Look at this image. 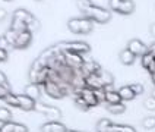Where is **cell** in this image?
Here are the masks:
<instances>
[{
	"mask_svg": "<svg viewBox=\"0 0 155 132\" xmlns=\"http://www.w3.org/2000/svg\"><path fill=\"white\" fill-rule=\"evenodd\" d=\"M78 6L81 9V12L84 13V18H88L92 22L98 24H107L111 19V12L108 9H104L101 6H97L94 3H91L89 0H79Z\"/></svg>",
	"mask_w": 155,
	"mask_h": 132,
	"instance_id": "6da1fadb",
	"label": "cell"
},
{
	"mask_svg": "<svg viewBox=\"0 0 155 132\" xmlns=\"http://www.w3.org/2000/svg\"><path fill=\"white\" fill-rule=\"evenodd\" d=\"M92 21L88 18H72L68 22V28L73 34H89L92 31Z\"/></svg>",
	"mask_w": 155,
	"mask_h": 132,
	"instance_id": "7a4b0ae2",
	"label": "cell"
},
{
	"mask_svg": "<svg viewBox=\"0 0 155 132\" xmlns=\"http://www.w3.org/2000/svg\"><path fill=\"white\" fill-rule=\"evenodd\" d=\"M56 46L60 52L76 53V54H82V56L89 53V50H91L89 44L84 43V41H66V43H59Z\"/></svg>",
	"mask_w": 155,
	"mask_h": 132,
	"instance_id": "3957f363",
	"label": "cell"
},
{
	"mask_svg": "<svg viewBox=\"0 0 155 132\" xmlns=\"http://www.w3.org/2000/svg\"><path fill=\"white\" fill-rule=\"evenodd\" d=\"M35 110L40 112V113H43L44 116H45L47 119H50V120H59L61 117L60 109H57V107H54V106H48V104H45V103H41V101H37Z\"/></svg>",
	"mask_w": 155,
	"mask_h": 132,
	"instance_id": "277c9868",
	"label": "cell"
},
{
	"mask_svg": "<svg viewBox=\"0 0 155 132\" xmlns=\"http://www.w3.org/2000/svg\"><path fill=\"white\" fill-rule=\"evenodd\" d=\"M43 88H44V91H45V94H47L48 97H51V98L60 100V98H63V97H66L64 91H63L60 85H59V84H56V82L47 81V82L43 85Z\"/></svg>",
	"mask_w": 155,
	"mask_h": 132,
	"instance_id": "5b68a950",
	"label": "cell"
},
{
	"mask_svg": "<svg viewBox=\"0 0 155 132\" xmlns=\"http://www.w3.org/2000/svg\"><path fill=\"white\" fill-rule=\"evenodd\" d=\"M64 54V62L66 65L72 68V69H81L82 65L85 63V59L82 54H76V53H68V52H63Z\"/></svg>",
	"mask_w": 155,
	"mask_h": 132,
	"instance_id": "8992f818",
	"label": "cell"
},
{
	"mask_svg": "<svg viewBox=\"0 0 155 132\" xmlns=\"http://www.w3.org/2000/svg\"><path fill=\"white\" fill-rule=\"evenodd\" d=\"M126 49H129L130 52L133 53L136 57H142L143 54H147L149 50H148V46L147 44H143L140 40L138 38H133V40H130L129 43H127V47Z\"/></svg>",
	"mask_w": 155,
	"mask_h": 132,
	"instance_id": "52a82bcc",
	"label": "cell"
},
{
	"mask_svg": "<svg viewBox=\"0 0 155 132\" xmlns=\"http://www.w3.org/2000/svg\"><path fill=\"white\" fill-rule=\"evenodd\" d=\"M75 94H79V96L86 101V104L89 106V107H95V106L100 104L98 98H97V96H95V91L94 90H91V88L85 87V88H82V90H79V91H76ZM75 94H73V96H75Z\"/></svg>",
	"mask_w": 155,
	"mask_h": 132,
	"instance_id": "ba28073f",
	"label": "cell"
},
{
	"mask_svg": "<svg viewBox=\"0 0 155 132\" xmlns=\"http://www.w3.org/2000/svg\"><path fill=\"white\" fill-rule=\"evenodd\" d=\"M32 43V32L29 31H25V32H21L18 34V38L15 44H13V49H18V50H24L26 47H29Z\"/></svg>",
	"mask_w": 155,
	"mask_h": 132,
	"instance_id": "9c48e42d",
	"label": "cell"
},
{
	"mask_svg": "<svg viewBox=\"0 0 155 132\" xmlns=\"http://www.w3.org/2000/svg\"><path fill=\"white\" fill-rule=\"evenodd\" d=\"M40 132H68V128L59 120H50L41 125Z\"/></svg>",
	"mask_w": 155,
	"mask_h": 132,
	"instance_id": "30bf717a",
	"label": "cell"
},
{
	"mask_svg": "<svg viewBox=\"0 0 155 132\" xmlns=\"http://www.w3.org/2000/svg\"><path fill=\"white\" fill-rule=\"evenodd\" d=\"M79 70H81V73L86 78V76H89V75H92V73H98V72L101 70V66L95 60H85V63L82 65V68Z\"/></svg>",
	"mask_w": 155,
	"mask_h": 132,
	"instance_id": "8fae6325",
	"label": "cell"
},
{
	"mask_svg": "<svg viewBox=\"0 0 155 132\" xmlns=\"http://www.w3.org/2000/svg\"><path fill=\"white\" fill-rule=\"evenodd\" d=\"M18 101H19V109H22V110H25V112H31V110H35L37 101H35V100H32L31 97H28L26 94L18 96Z\"/></svg>",
	"mask_w": 155,
	"mask_h": 132,
	"instance_id": "7c38bea8",
	"label": "cell"
},
{
	"mask_svg": "<svg viewBox=\"0 0 155 132\" xmlns=\"http://www.w3.org/2000/svg\"><path fill=\"white\" fill-rule=\"evenodd\" d=\"M85 82H86V87L91 88V90H103L104 84L101 78H100V73H92V75H89V76H86L85 78Z\"/></svg>",
	"mask_w": 155,
	"mask_h": 132,
	"instance_id": "4fadbf2b",
	"label": "cell"
},
{
	"mask_svg": "<svg viewBox=\"0 0 155 132\" xmlns=\"http://www.w3.org/2000/svg\"><path fill=\"white\" fill-rule=\"evenodd\" d=\"M2 132H28V128L22 123H15V122H8L3 123L2 126Z\"/></svg>",
	"mask_w": 155,
	"mask_h": 132,
	"instance_id": "5bb4252c",
	"label": "cell"
},
{
	"mask_svg": "<svg viewBox=\"0 0 155 132\" xmlns=\"http://www.w3.org/2000/svg\"><path fill=\"white\" fill-rule=\"evenodd\" d=\"M28 97H31L32 100L35 101H40V97H41V85H38V84H29V85H26L25 87V93Z\"/></svg>",
	"mask_w": 155,
	"mask_h": 132,
	"instance_id": "9a60e30c",
	"label": "cell"
},
{
	"mask_svg": "<svg viewBox=\"0 0 155 132\" xmlns=\"http://www.w3.org/2000/svg\"><path fill=\"white\" fill-rule=\"evenodd\" d=\"M105 103L107 104H117L121 103V97L119 94V91H114L111 87L105 88Z\"/></svg>",
	"mask_w": 155,
	"mask_h": 132,
	"instance_id": "2e32d148",
	"label": "cell"
},
{
	"mask_svg": "<svg viewBox=\"0 0 155 132\" xmlns=\"http://www.w3.org/2000/svg\"><path fill=\"white\" fill-rule=\"evenodd\" d=\"M12 18H15V19H19V21H24L26 24H29L31 21H34L35 16L31 13V12H28L26 9H16L15 12H13V15Z\"/></svg>",
	"mask_w": 155,
	"mask_h": 132,
	"instance_id": "e0dca14e",
	"label": "cell"
},
{
	"mask_svg": "<svg viewBox=\"0 0 155 132\" xmlns=\"http://www.w3.org/2000/svg\"><path fill=\"white\" fill-rule=\"evenodd\" d=\"M119 59H120V62L124 65V66H130V65H133V63H135L136 56L130 52L129 49H124V50H121V52H120V54H119Z\"/></svg>",
	"mask_w": 155,
	"mask_h": 132,
	"instance_id": "ac0fdd59",
	"label": "cell"
},
{
	"mask_svg": "<svg viewBox=\"0 0 155 132\" xmlns=\"http://www.w3.org/2000/svg\"><path fill=\"white\" fill-rule=\"evenodd\" d=\"M135 10V2L133 0H121V5L119 8V13L120 15H130Z\"/></svg>",
	"mask_w": 155,
	"mask_h": 132,
	"instance_id": "d6986e66",
	"label": "cell"
},
{
	"mask_svg": "<svg viewBox=\"0 0 155 132\" xmlns=\"http://www.w3.org/2000/svg\"><path fill=\"white\" fill-rule=\"evenodd\" d=\"M10 29L15 31L16 34H21V32H25L28 31V24L24 22V21H19V19H15L12 18V22H10Z\"/></svg>",
	"mask_w": 155,
	"mask_h": 132,
	"instance_id": "ffe728a7",
	"label": "cell"
},
{
	"mask_svg": "<svg viewBox=\"0 0 155 132\" xmlns=\"http://www.w3.org/2000/svg\"><path fill=\"white\" fill-rule=\"evenodd\" d=\"M119 94L121 97V101H130V100H133L136 94L133 93V90L130 88V85H124V87H121L119 90Z\"/></svg>",
	"mask_w": 155,
	"mask_h": 132,
	"instance_id": "44dd1931",
	"label": "cell"
},
{
	"mask_svg": "<svg viewBox=\"0 0 155 132\" xmlns=\"http://www.w3.org/2000/svg\"><path fill=\"white\" fill-rule=\"evenodd\" d=\"M98 73H100V78H101V81H103V84H104V87H105V88L111 87L113 84H114V78H113V75L110 73V72L101 69Z\"/></svg>",
	"mask_w": 155,
	"mask_h": 132,
	"instance_id": "7402d4cb",
	"label": "cell"
},
{
	"mask_svg": "<svg viewBox=\"0 0 155 132\" xmlns=\"http://www.w3.org/2000/svg\"><path fill=\"white\" fill-rule=\"evenodd\" d=\"M140 63H142V66H143V68L148 70V69H149V68H151V66H152V65L155 63V56L148 52L147 54H143V56L140 57Z\"/></svg>",
	"mask_w": 155,
	"mask_h": 132,
	"instance_id": "603a6c76",
	"label": "cell"
},
{
	"mask_svg": "<svg viewBox=\"0 0 155 132\" xmlns=\"http://www.w3.org/2000/svg\"><path fill=\"white\" fill-rule=\"evenodd\" d=\"M107 110L111 114H121L126 112V106L123 103H117V104H107Z\"/></svg>",
	"mask_w": 155,
	"mask_h": 132,
	"instance_id": "cb8c5ba5",
	"label": "cell"
},
{
	"mask_svg": "<svg viewBox=\"0 0 155 132\" xmlns=\"http://www.w3.org/2000/svg\"><path fill=\"white\" fill-rule=\"evenodd\" d=\"M73 103H75V106H76L79 110H82V112H86V110H89V109H91L89 106L86 104L85 100L79 96V94H75V96H73Z\"/></svg>",
	"mask_w": 155,
	"mask_h": 132,
	"instance_id": "d4e9b609",
	"label": "cell"
},
{
	"mask_svg": "<svg viewBox=\"0 0 155 132\" xmlns=\"http://www.w3.org/2000/svg\"><path fill=\"white\" fill-rule=\"evenodd\" d=\"M12 122V112L6 107H0V123H8Z\"/></svg>",
	"mask_w": 155,
	"mask_h": 132,
	"instance_id": "484cf974",
	"label": "cell"
},
{
	"mask_svg": "<svg viewBox=\"0 0 155 132\" xmlns=\"http://www.w3.org/2000/svg\"><path fill=\"white\" fill-rule=\"evenodd\" d=\"M5 103L8 106H12V107H19V101H18V96H15V94H9L6 98H5Z\"/></svg>",
	"mask_w": 155,
	"mask_h": 132,
	"instance_id": "4316f807",
	"label": "cell"
},
{
	"mask_svg": "<svg viewBox=\"0 0 155 132\" xmlns=\"http://www.w3.org/2000/svg\"><path fill=\"white\" fill-rule=\"evenodd\" d=\"M142 126H143L145 129H152V128H155V116H148V117H145V119L142 120Z\"/></svg>",
	"mask_w": 155,
	"mask_h": 132,
	"instance_id": "83f0119b",
	"label": "cell"
},
{
	"mask_svg": "<svg viewBox=\"0 0 155 132\" xmlns=\"http://www.w3.org/2000/svg\"><path fill=\"white\" fill-rule=\"evenodd\" d=\"M110 125H111V120H108V119H101V120H98V123H97V132H103L104 129H107Z\"/></svg>",
	"mask_w": 155,
	"mask_h": 132,
	"instance_id": "f1b7e54d",
	"label": "cell"
},
{
	"mask_svg": "<svg viewBox=\"0 0 155 132\" xmlns=\"http://www.w3.org/2000/svg\"><path fill=\"white\" fill-rule=\"evenodd\" d=\"M5 37H6V40L9 41V44L13 47V44H15V41H16V38H18V34H16V32H15V31H12V29H9V31H6Z\"/></svg>",
	"mask_w": 155,
	"mask_h": 132,
	"instance_id": "f546056e",
	"label": "cell"
},
{
	"mask_svg": "<svg viewBox=\"0 0 155 132\" xmlns=\"http://www.w3.org/2000/svg\"><path fill=\"white\" fill-rule=\"evenodd\" d=\"M38 29H40V21H38V19L35 18L34 21H31V22L28 24V31L34 34V32H37Z\"/></svg>",
	"mask_w": 155,
	"mask_h": 132,
	"instance_id": "4dcf8cb0",
	"label": "cell"
},
{
	"mask_svg": "<svg viewBox=\"0 0 155 132\" xmlns=\"http://www.w3.org/2000/svg\"><path fill=\"white\" fill-rule=\"evenodd\" d=\"M143 107L148 110H155V98L154 97H148L143 100Z\"/></svg>",
	"mask_w": 155,
	"mask_h": 132,
	"instance_id": "1f68e13d",
	"label": "cell"
},
{
	"mask_svg": "<svg viewBox=\"0 0 155 132\" xmlns=\"http://www.w3.org/2000/svg\"><path fill=\"white\" fill-rule=\"evenodd\" d=\"M120 5H121V0H108V8L113 12H117L119 8H120Z\"/></svg>",
	"mask_w": 155,
	"mask_h": 132,
	"instance_id": "d6a6232c",
	"label": "cell"
},
{
	"mask_svg": "<svg viewBox=\"0 0 155 132\" xmlns=\"http://www.w3.org/2000/svg\"><path fill=\"white\" fill-rule=\"evenodd\" d=\"M130 88L133 90V93L136 94V96H140V94H143V91H145V88L143 85H140V84H132Z\"/></svg>",
	"mask_w": 155,
	"mask_h": 132,
	"instance_id": "836d02e7",
	"label": "cell"
},
{
	"mask_svg": "<svg viewBox=\"0 0 155 132\" xmlns=\"http://www.w3.org/2000/svg\"><path fill=\"white\" fill-rule=\"evenodd\" d=\"M95 96L100 103H105V88L103 90H95Z\"/></svg>",
	"mask_w": 155,
	"mask_h": 132,
	"instance_id": "e575fe53",
	"label": "cell"
},
{
	"mask_svg": "<svg viewBox=\"0 0 155 132\" xmlns=\"http://www.w3.org/2000/svg\"><path fill=\"white\" fill-rule=\"evenodd\" d=\"M10 47H12V46L9 44V41L6 40V37H5V35H2V37H0V49H5V50H9ZM12 49H13V47H12Z\"/></svg>",
	"mask_w": 155,
	"mask_h": 132,
	"instance_id": "d590c367",
	"label": "cell"
},
{
	"mask_svg": "<svg viewBox=\"0 0 155 132\" xmlns=\"http://www.w3.org/2000/svg\"><path fill=\"white\" fill-rule=\"evenodd\" d=\"M9 94H10V88L0 85V100H5V98H6Z\"/></svg>",
	"mask_w": 155,
	"mask_h": 132,
	"instance_id": "8d00e7d4",
	"label": "cell"
},
{
	"mask_svg": "<svg viewBox=\"0 0 155 132\" xmlns=\"http://www.w3.org/2000/svg\"><path fill=\"white\" fill-rule=\"evenodd\" d=\"M103 132H120V125H116V123H111L107 129H104Z\"/></svg>",
	"mask_w": 155,
	"mask_h": 132,
	"instance_id": "74e56055",
	"label": "cell"
},
{
	"mask_svg": "<svg viewBox=\"0 0 155 132\" xmlns=\"http://www.w3.org/2000/svg\"><path fill=\"white\" fill-rule=\"evenodd\" d=\"M120 132H136V129L130 125H120Z\"/></svg>",
	"mask_w": 155,
	"mask_h": 132,
	"instance_id": "f35d334b",
	"label": "cell"
},
{
	"mask_svg": "<svg viewBox=\"0 0 155 132\" xmlns=\"http://www.w3.org/2000/svg\"><path fill=\"white\" fill-rule=\"evenodd\" d=\"M0 85L10 88V87H9V81H8V78L5 76V73H3V72H0Z\"/></svg>",
	"mask_w": 155,
	"mask_h": 132,
	"instance_id": "ab89813d",
	"label": "cell"
},
{
	"mask_svg": "<svg viewBox=\"0 0 155 132\" xmlns=\"http://www.w3.org/2000/svg\"><path fill=\"white\" fill-rule=\"evenodd\" d=\"M9 57V53L8 50H5V49H0V63L2 62H6Z\"/></svg>",
	"mask_w": 155,
	"mask_h": 132,
	"instance_id": "60d3db41",
	"label": "cell"
},
{
	"mask_svg": "<svg viewBox=\"0 0 155 132\" xmlns=\"http://www.w3.org/2000/svg\"><path fill=\"white\" fill-rule=\"evenodd\" d=\"M6 16H8V12H6L5 9L0 8V22H2V21H5V19H6Z\"/></svg>",
	"mask_w": 155,
	"mask_h": 132,
	"instance_id": "b9f144b4",
	"label": "cell"
},
{
	"mask_svg": "<svg viewBox=\"0 0 155 132\" xmlns=\"http://www.w3.org/2000/svg\"><path fill=\"white\" fill-rule=\"evenodd\" d=\"M148 50H149V53H151V54H154V56H155V43L151 44V46L148 47Z\"/></svg>",
	"mask_w": 155,
	"mask_h": 132,
	"instance_id": "7bdbcfd3",
	"label": "cell"
},
{
	"mask_svg": "<svg viewBox=\"0 0 155 132\" xmlns=\"http://www.w3.org/2000/svg\"><path fill=\"white\" fill-rule=\"evenodd\" d=\"M149 32H151L152 37H155V24H152V25L149 26Z\"/></svg>",
	"mask_w": 155,
	"mask_h": 132,
	"instance_id": "ee69618b",
	"label": "cell"
},
{
	"mask_svg": "<svg viewBox=\"0 0 155 132\" xmlns=\"http://www.w3.org/2000/svg\"><path fill=\"white\" fill-rule=\"evenodd\" d=\"M151 79H152V82H154V85H155V73H152V75H151Z\"/></svg>",
	"mask_w": 155,
	"mask_h": 132,
	"instance_id": "f6af8a7d",
	"label": "cell"
},
{
	"mask_svg": "<svg viewBox=\"0 0 155 132\" xmlns=\"http://www.w3.org/2000/svg\"><path fill=\"white\" fill-rule=\"evenodd\" d=\"M151 97H154V98H155V88L152 90V94H151Z\"/></svg>",
	"mask_w": 155,
	"mask_h": 132,
	"instance_id": "bcb514c9",
	"label": "cell"
},
{
	"mask_svg": "<svg viewBox=\"0 0 155 132\" xmlns=\"http://www.w3.org/2000/svg\"><path fill=\"white\" fill-rule=\"evenodd\" d=\"M68 132H78V131H69V129H68Z\"/></svg>",
	"mask_w": 155,
	"mask_h": 132,
	"instance_id": "7dc6e473",
	"label": "cell"
},
{
	"mask_svg": "<svg viewBox=\"0 0 155 132\" xmlns=\"http://www.w3.org/2000/svg\"><path fill=\"white\" fill-rule=\"evenodd\" d=\"M5 2H12V0H5Z\"/></svg>",
	"mask_w": 155,
	"mask_h": 132,
	"instance_id": "c3c4849f",
	"label": "cell"
},
{
	"mask_svg": "<svg viewBox=\"0 0 155 132\" xmlns=\"http://www.w3.org/2000/svg\"><path fill=\"white\" fill-rule=\"evenodd\" d=\"M0 132H2V128H0Z\"/></svg>",
	"mask_w": 155,
	"mask_h": 132,
	"instance_id": "681fc988",
	"label": "cell"
}]
</instances>
